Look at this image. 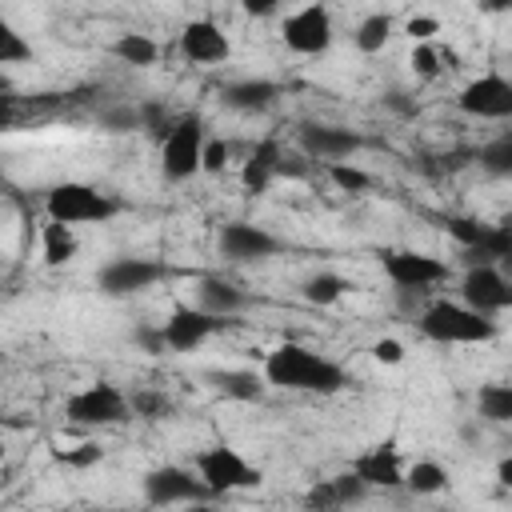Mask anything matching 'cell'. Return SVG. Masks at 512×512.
<instances>
[{
    "label": "cell",
    "mask_w": 512,
    "mask_h": 512,
    "mask_svg": "<svg viewBox=\"0 0 512 512\" xmlns=\"http://www.w3.org/2000/svg\"><path fill=\"white\" fill-rule=\"evenodd\" d=\"M264 384L272 388H292V392H320V396H332L340 392L348 380H344V368L332 364L328 356L304 348V344H280L264 356Z\"/></svg>",
    "instance_id": "6da1fadb"
},
{
    "label": "cell",
    "mask_w": 512,
    "mask_h": 512,
    "mask_svg": "<svg viewBox=\"0 0 512 512\" xmlns=\"http://www.w3.org/2000/svg\"><path fill=\"white\" fill-rule=\"evenodd\" d=\"M420 332L432 344H484L496 336V320L480 316L456 300H436L420 312Z\"/></svg>",
    "instance_id": "7a4b0ae2"
},
{
    "label": "cell",
    "mask_w": 512,
    "mask_h": 512,
    "mask_svg": "<svg viewBox=\"0 0 512 512\" xmlns=\"http://www.w3.org/2000/svg\"><path fill=\"white\" fill-rule=\"evenodd\" d=\"M44 208H48L52 224H68V228L72 224H100V220L116 216V200L92 184H80V180H64V184L48 188Z\"/></svg>",
    "instance_id": "3957f363"
},
{
    "label": "cell",
    "mask_w": 512,
    "mask_h": 512,
    "mask_svg": "<svg viewBox=\"0 0 512 512\" xmlns=\"http://www.w3.org/2000/svg\"><path fill=\"white\" fill-rule=\"evenodd\" d=\"M204 140H208V136H204L200 116H180V120L168 128V136L160 140V172H164L172 184L192 180V176L200 172Z\"/></svg>",
    "instance_id": "277c9868"
},
{
    "label": "cell",
    "mask_w": 512,
    "mask_h": 512,
    "mask_svg": "<svg viewBox=\"0 0 512 512\" xmlns=\"http://www.w3.org/2000/svg\"><path fill=\"white\" fill-rule=\"evenodd\" d=\"M196 480L208 488V496H220V492L256 488L260 484V468H252L236 448L216 444V448H204L196 456Z\"/></svg>",
    "instance_id": "5b68a950"
},
{
    "label": "cell",
    "mask_w": 512,
    "mask_h": 512,
    "mask_svg": "<svg viewBox=\"0 0 512 512\" xmlns=\"http://www.w3.org/2000/svg\"><path fill=\"white\" fill-rule=\"evenodd\" d=\"M64 416L80 428H108V424L128 420V396L116 384L96 380V384H88L64 400Z\"/></svg>",
    "instance_id": "8992f818"
},
{
    "label": "cell",
    "mask_w": 512,
    "mask_h": 512,
    "mask_svg": "<svg viewBox=\"0 0 512 512\" xmlns=\"http://www.w3.org/2000/svg\"><path fill=\"white\" fill-rule=\"evenodd\" d=\"M168 268L160 260H140V256H116L96 272V288L104 296H136L144 288H152L156 280H164Z\"/></svg>",
    "instance_id": "52a82bcc"
},
{
    "label": "cell",
    "mask_w": 512,
    "mask_h": 512,
    "mask_svg": "<svg viewBox=\"0 0 512 512\" xmlns=\"http://www.w3.org/2000/svg\"><path fill=\"white\" fill-rule=\"evenodd\" d=\"M288 52H300V56H320L332 48V12L324 4H308L292 16H284V28H280Z\"/></svg>",
    "instance_id": "ba28073f"
},
{
    "label": "cell",
    "mask_w": 512,
    "mask_h": 512,
    "mask_svg": "<svg viewBox=\"0 0 512 512\" xmlns=\"http://www.w3.org/2000/svg\"><path fill=\"white\" fill-rule=\"evenodd\" d=\"M380 264H384V276L400 292H424V288L448 280V264L440 256H428V252H384Z\"/></svg>",
    "instance_id": "9c48e42d"
},
{
    "label": "cell",
    "mask_w": 512,
    "mask_h": 512,
    "mask_svg": "<svg viewBox=\"0 0 512 512\" xmlns=\"http://www.w3.org/2000/svg\"><path fill=\"white\" fill-rule=\"evenodd\" d=\"M228 324H232V320L208 316V312H200L196 304H176V308L168 312L160 336H164V348H172V352H192V348H200L208 336H216V332L228 328Z\"/></svg>",
    "instance_id": "30bf717a"
},
{
    "label": "cell",
    "mask_w": 512,
    "mask_h": 512,
    "mask_svg": "<svg viewBox=\"0 0 512 512\" xmlns=\"http://www.w3.org/2000/svg\"><path fill=\"white\" fill-rule=\"evenodd\" d=\"M460 108L476 120H508L512 116V84L500 72H484L460 88Z\"/></svg>",
    "instance_id": "8fae6325"
},
{
    "label": "cell",
    "mask_w": 512,
    "mask_h": 512,
    "mask_svg": "<svg viewBox=\"0 0 512 512\" xmlns=\"http://www.w3.org/2000/svg\"><path fill=\"white\" fill-rule=\"evenodd\" d=\"M460 304L480 316H496L512 304V284L500 268H468L460 280Z\"/></svg>",
    "instance_id": "7c38bea8"
},
{
    "label": "cell",
    "mask_w": 512,
    "mask_h": 512,
    "mask_svg": "<svg viewBox=\"0 0 512 512\" xmlns=\"http://www.w3.org/2000/svg\"><path fill=\"white\" fill-rule=\"evenodd\" d=\"M200 496H208V488L188 468L164 464V468H152L144 476V500L156 504V508H164V504H200Z\"/></svg>",
    "instance_id": "4fadbf2b"
},
{
    "label": "cell",
    "mask_w": 512,
    "mask_h": 512,
    "mask_svg": "<svg viewBox=\"0 0 512 512\" xmlns=\"http://www.w3.org/2000/svg\"><path fill=\"white\" fill-rule=\"evenodd\" d=\"M296 140H300V148H304V156H312V160H328V164H344L364 140L352 132V128H340V124H300V132H296Z\"/></svg>",
    "instance_id": "5bb4252c"
},
{
    "label": "cell",
    "mask_w": 512,
    "mask_h": 512,
    "mask_svg": "<svg viewBox=\"0 0 512 512\" xmlns=\"http://www.w3.org/2000/svg\"><path fill=\"white\" fill-rule=\"evenodd\" d=\"M220 252L236 264H252V260H268L280 252V240L256 224H244V220H232L220 228Z\"/></svg>",
    "instance_id": "9a60e30c"
},
{
    "label": "cell",
    "mask_w": 512,
    "mask_h": 512,
    "mask_svg": "<svg viewBox=\"0 0 512 512\" xmlns=\"http://www.w3.org/2000/svg\"><path fill=\"white\" fill-rule=\"evenodd\" d=\"M180 52L188 64H220V60H228L232 44L212 20H188L180 32Z\"/></svg>",
    "instance_id": "2e32d148"
},
{
    "label": "cell",
    "mask_w": 512,
    "mask_h": 512,
    "mask_svg": "<svg viewBox=\"0 0 512 512\" xmlns=\"http://www.w3.org/2000/svg\"><path fill=\"white\" fill-rule=\"evenodd\" d=\"M352 476L364 488H396V484H404V472H400V460H396V448L392 444H376L364 456H356Z\"/></svg>",
    "instance_id": "e0dca14e"
},
{
    "label": "cell",
    "mask_w": 512,
    "mask_h": 512,
    "mask_svg": "<svg viewBox=\"0 0 512 512\" xmlns=\"http://www.w3.org/2000/svg\"><path fill=\"white\" fill-rule=\"evenodd\" d=\"M244 304H248V292L236 288V284H228V280H220V276H204V280L196 284V308L208 312V316L232 320Z\"/></svg>",
    "instance_id": "ac0fdd59"
},
{
    "label": "cell",
    "mask_w": 512,
    "mask_h": 512,
    "mask_svg": "<svg viewBox=\"0 0 512 512\" xmlns=\"http://www.w3.org/2000/svg\"><path fill=\"white\" fill-rule=\"evenodd\" d=\"M368 488L348 472V476H332V480H316L312 488H308V496H304V504H308V512H336V508H344V504H352V500H360Z\"/></svg>",
    "instance_id": "d6986e66"
},
{
    "label": "cell",
    "mask_w": 512,
    "mask_h": 512,
    "mask_svg": "<svg viewBox=\"0 0 512 512\" xmlns=\"http://www.w3.org/2000/svg\"><path fill=\"white\" fill-rule=\"evenodd\" d=\"M280 100V84L272 80H236L224 88V104L236 112H268Z\"/></svg>",
    "instance_id": "ffe728a7"
},
{
    "label": "cell",
    "mask_w": 512,
    "mask_h": 512,
    "mask_svg": "<svg viewBox=\"0 0 512 512\" xmlns=\"http://www.w3.org/2000/svg\"><path fill=\"white\" fill-rule=\"evenodd\" d=\"M280 144L276 140H260L252 152H248V160H244V168H240V180H244V188L248 192H264L272 180H276V168H280Z\"/></svg>",
    "instance_id": "44dd1931"
},
{
    "label": "cell",
    "mask_w": 512,
    "mask_h": 512,
    "mask_svg": "<svg viewBox=\"0 0 512 512\" xmlns=\"http://www.w3.org/2000/svg\"><path fill=\"white\" fill-rule=\"evenodd\" d=\"M204 380L228 400H260L264 396V376H256L248 368H212V372H204Z\"/></svg>",
    "instance_id": "7402d4cb"
},
{
    "label": "cell",
    "mask_w": 512,
    "mask_h": 512,
    "mask_svg": "<svg viewBox=\"0 0 512 512\" xmlns=\"http://www.w3.org/2000/svg\"><path fill=\"white\" fill-rule=\"evenodd\" d=\"M508 256H512V228L508 224H488L484 236H480V244L464 252V264L468 268H496Z\"/></svg>",
    "instance_id": "603a6c76"
},
{
    "label": "cell",
    "mask_w": 512,
    "mask_h": 512,
    "mask_svg": "<svg viewBox=\"0 0 512 512\" xmlns=\"http://www.w3.org/2000/svg\"><path fill=\"white\" fill-rule=\"evenodd\" d=\"M112 56L124 60V64H132V68H148V64H156L160 44L152 36H144V32H124V36L112 40Z\"/></svg>",
    "instance_id": "cb8c5ba5"
},
{
    "label": "cell",
    "mask_w": 512,
    "mask_h": 512,
    "mask_svg": "<svg viewBox=\"0 0 512 512\" xmlns=\"http://www.w3.org/2000/svg\"><path fill=\"white\" fill-rule=\"evenodd\" d=\"M388 36H392V16H388V12H372V16H364V20L356 24V32H352V40H356V48H360L364 56L384 52Z\"/></svg>",
    "instance_id": "d4e9b609"
},
{
    "label": "cell",
    "mask_w": 512,
    "mask_h": 512,
    "mask_svg": "<svg viewBox=\"0 0 512 512\" xmlns=\"http://www.w3.org/2000/svg\"><path fill=\"white\" fill-rule=\"evenodd\" d=\"M44 264L48 268H60V264H68L72 256H76V236H72V228L68 224H44Z\"/></svg>",
    "instance_id": "484cf974"
},
{
    "label": "cell",
    "mask_w": 512,
    "mask_h": 512,
    "mask_svg": "<svg viewBox=\"0 0 512 512\" xmlns=\"http://www.w3.org/2000/svg\"><path fill=\"white\" fill-rule=\"evenodd\" d=\"M344 292H348V280L336 276V272H316V276L304 280V300H308V304H320V308L336 304Z\"/></svg>",
    "instance_id": "4316f807"
},
{
    "label": "cell",
    "mask_w": 512,
    "mask_h": 512,
    "mask_svg": "<svg viewBox=\"0 0 512 512\" xmlns=\"http://www.w3.org/2000/svg\"><path fill=\"white\" fill-rule=\"evenodd\" d=\"M476 404H480V416L492 420V424H508L512 420V388L508 384H484Z\"/></svg>",
    "instance_id": "83f0119b"
},
{
    "label": "cell",
    "mask_w": 512,
    "mask_h": 512,
    "mask_svg": "<svg viewBox=\"0 0 512 512\" xmlns=\"http://www.w3.org/2000/svg\"><path fill=\"white\" fill-rule=\"evenodd\" d=\"M404 484L416 492V496H432L448 484V472L436 464V460H416L408 472H404Z\"/></svg>",
    "instance_id": "f1b7e54d"
},
{
    "label": "cell",
    "mask_w": 512,
    "mask_h": 512,
    "mask_svg": "<svg viewBox=\"0 0 512 512\" xmlns=\"http://www.w3.org/2000/svg\"><path fill=\"white\" fill-rule=\"evenodd\" d=\"M24 60H32V44L12 20L0 16V64H24Z\"/></svg>",
    "instance_id": "f546056e"
},
{
    "label": "cell",
    "mask_w": 512,
    "mask_h": 512,
    "mask_svg": "<svg viewBox=\"0 0 512 512\" xmlns=\"http://www.w3.org/2000/svg\"><path fill=\"white\" fill-rule=\"evenodd\" d=\"M480 168H488L492 176H508L512 172V136H496L480 148Z\"/></svg>",
    "instance_id": "4dcf8cb0"
},
{
    "label": "cell",
    "mask_w": 512,
    "mask_h": 512,
    "mask_svg": "<svg viewBox=\"0 0 512 512\" xmlns=\"http://www.w3.org/2000/svg\"><path fill=\"white\" fill-rule=\"evenodd\" d=\"M328 180L340 188V192H368L372 188V176L364 172V168H356V164H328Z\"/></svg>",
    "instance_id": "1f68e13d"
},
{
    "label": "cell",
    "mask_w": 512,
    "mask_h": 512,
    "mask_svg": "<svg viewBox=\"0 0 512 512\" xmlns=\"http://www.w3.org/2000/svg\"><path fill=\"white\" fill-rule=\"evenodd\" d=\"M444 228H448V236L468 252V248H476V244H480V236H484V228H488V224H480V220H472V216H448V220H444Z\"/></svg>",
    "instance_id": "d6a6232c"
},
{
    "label": "cell",
    "mask_w": 512,
    "mask_h": 512,
    "mask_svg": "<svg viewBox=\"0 0 512 512\" xmlns=\"http://www.w3.org/2000/svg\"><path fill=\"white\" fill-rule=\"evenodd\" d=\"M136 112H140V128H144L148 136H156V140H164V136H168V128L176 124V120L168 116V108H164V104H156V100L140 104Z\"/></svg>",
    "instance_id": "836d02e7"
},
{
    "label": "cell",
    "mask_w": 512,
    "mask_h": 512,
    "mask_svg": "<svg viewBox=\"0 0 512 512\" xmlns=\"http://www.w3.org/2000/svg\"><path fill=\"white\" fill-rule=\"evenodd\" d=\"M228 160H232V148H228L224 140H204V152H200V172L216 176V172H224V168H228Z\"/></svg>",
    "instance_id": "e575fe53"
},
{
    "label": "cell",
    "mask_w": 512,
    "mask_h": 512,
    "mask_svg": "<svg viewBox=\"0 0 512 512\" xmlns=\"http://www.w3.org/2000/svg\"><path fill=\"white\" fill-rule=\"evenodd\" d=\"M128 412H140V416L156 420V416L168 412V400L160 392H136V396H128Z\"/></svg>",
    "instance_id": "d590c367"
},
{
    "label": "cell",
    "mask_w": 512,
    "mask_h": 512,
    "mask_svg": "<svg viewBox=\"0 0 512 512\" xmlns=\"http://www.w3.org/2000/svg\"><path fill=\"white\" fill-rule=\"evenodd\" d=\"M412 68L420 72V76H440V48H432V44H416L412 48Z\"/></svg>",
    "instance_id": "8d00e7d4"
},
{
    "label": "cell",
    "mask_w": 512,
    "mask_h": 512,
    "mask_svg": "<svg viewBox=\"0 0 512 512\" xmlns=\"http://www.w3.org/2000/svg\"><path fill=\"white\" fill-rule=\"evenodd\" d=\"M100 120H104V128H108V132H132V128H140V112H136V108H128V104H120V108L104 112Z\"/></svg>",
    "instance_id": "74e56055"
},
{
    "label": "cell",
    "mask_w": 512,
    "mask_h": 512,
    "mask_svg": "<svg viewBox=\"0 0 512 512\" xmlns=\"http://www.w3.org/2000/svg\"><path fill=\"white\" fill-rule=\"evenodd\" d=\"M372 360H376V364H400V360H404V344L392 340V336H384V340L372 344Z\"/></svg>",
    "instance_id": "f35d334b"
},
{
    "label": "cell",
    "mask_w": 512,
    "mask_h": 512,
    "mask_svg": "<svg viewBox=\"0 0 512 512\" xmlns=\"http://www.w3.org/2000/svg\"><path fill=\"white\" fill-rule=\"evenodd\" d=\"M436 32H440V20H436V16H412V20H408V36H412L416 44H428Z\"/></svg>",
    "instance_id": "ab89813d"
},
{
    "label": "cell",
    "mask_w": 512,
    "mask_h": 512,
    "mask_svg": "<svg viewBox=\"0 0 512 512\" xmlns=\"http://www.w3.org/2000/svg\"><path fill=\"white\" fill-rule=\"evenodd\" d=\"M100 456H104V452H100L96 444H80L76 452H60V460H64V464H76V468H84V464H96Z\"/></svg>",
    "instance_id": "60d3db41"
},
{
    "label": "cell",
    "mask_w": 512,
    "mask_h": 512,
    "mask_svg": "<svg viewBox=\"0 0 512 512\" xmlns=\"http://www.w3.org/2000/svg\"><path fill=\"white\" fill-rule=\"evenodd\" d=\"M136 344H144L148 352H164V336H160V328H152V324H140V328H136Z\"/></svg>",
    "instance_id": "b9f144b4"
},
{
    "label": "cell",
    "mask_w": 512,
    "mask_h": 512,
    "mask_svg": "<svg viewBox=\"0 0 512 512\" xmlns=\"http://www.w3.org/2000/svg\"><path fill=\"white\" fill-rule=\"evenodd\" d=\"M384 104H388V108H396V112H412V104L404 100V92H388V96H384Z\"/></svg>",
    "instance_id": "7bdbcfd3"
},
{
    "label": "cell",
    "mask_w": 512,
    "mask_h": 512,
    "mask_svg": "<svg viewBox=\"0 0 512 512\" xmlns=\"http://www.w3.org/2000/svg\"><path fill=\"white\" fill-rule=\"evenodd\" d=\"M12 120V96H0V128H8Z\"/></svg>",
    "instance_id": "ee69618b"
},
{
    "label": "cell",
    "mask_w": 512,
    "mask_h": 512,
    "mask_svg": "<svg viewBox=\"0 0 512 512\" xmlns=\"http://www.w3.org/2000/svg\"><path fill=\"white\" fill-rule=\"evenodd\" d=\"M496 472H500V484H512V460H500Z\"/></svg>",
    "instance_id": "f6af8a7d"
},
{
    "label": "cell",
    "mask_w": 512,
    "mask_h": 512,
    "mask_svg": "<svg viewBox=\"0 0 512 512\" xmlns=\"http://www.w3.org/2000/svg\"><path fill=\"white\" fill-rule=\"evenodd\" d=\"M248 12H252V16H264V12H272V4H256V0H252Z\"/></svg>",
    "instance_id": "bcb514c9"
},
{
    "label": "cell",
    "mask_w": 512,
    "mask_h": 512,
    "mask_svg": "<svg viewBox=\"0 0 512 512\" xmlns=\"http://www.w3.org/2000/svg\"><path fill=\"white\" fill-rule=\"evenodd\" d=\"M188 512H216L212 504H188Z\"/></svg>",
    "instance_id": "7dc6e473"
},
{
    "label": "cell",
    "mask_w": 512,
    "mask_h": 512,
    "mask_svg": "<svg viewBox=\"0 0 512 512\" xmlns=\"http://www.w3.org/2000/svg\"><path fill=\"white\" fill-rule=\"evenodd\" d=\"M88 512H116V508H88Z\"/></svg>",
    "instance_id": "c3c4849f"
},
{
    "label": "cell",
    "mask_w": 512,
    "mask_h": 512,
    "mask_svg": "<svg viewBox=\"0 0 512 512\" xmlns=\"http://www.w3.org/2000/svg\"><path fill=\"white\" fill-rule=\"evenodd\" d=\"M0 464H4V436H0Z\"/></svg>",
    "instance_id": "681fc988"
}]
</instances>
